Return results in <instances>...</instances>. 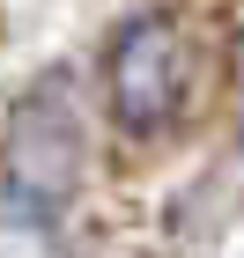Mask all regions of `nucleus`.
I'll return each instance as SVG.
<instances>
[{
  "instance_id": "nucleus-2",
  "label": "nucleus",
  "mask_w": 244,
  "mask_h": 258,
  "mask_svg": "<svg viewBox=\"0 0 244 258\" xmlns=\"http://www.w3.org/2000/svg\"><path fill=\"white\" fill-rule=\"evenodd\" d=\"M74 170H81V125L67 111L60 89H37V96L15 103V118H8V177H15L22 199H52L74 192Z\"/></svg>"
},
{
  "instance_id": "nucleus-1",
  "label": "nucleus",
  "mask_w": 244,
  "mask_h": 258,
  "mask_svg": "<svg viewBox=\"0 0 244 258\" xmlns=\"http://www.w3.org/2000/svg\"><path fill=\"white\" fill-rule=\"evenodd\" d=\"M185 96V37L178 22H133L111 52V111L126 133H163Z\"/></svg>"
}]
</instances>
